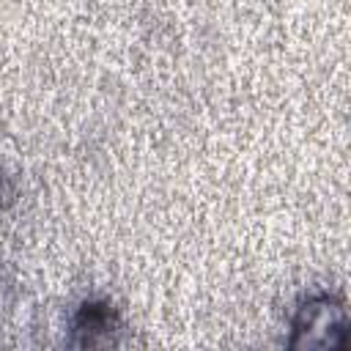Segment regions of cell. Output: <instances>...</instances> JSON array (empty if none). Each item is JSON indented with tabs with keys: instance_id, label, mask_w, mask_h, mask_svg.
<instances>
[{
	"instance_id": "6da1fadb",
	"label": "cell",
	"mask_w": 351,
	"mask_h": 351,
	"mask_svg": "<svg viewBox=\"0 0 351 351\" xmlns=\"http://www.w3.org/2000/svg\"><path fill=\"white\" fill-rule=\"evenodd\" d=\"M348 315L343 302L335 296H313L307 299L293 318V348H346Z\"/></svg>"
},
{
	"instance_id": "7a4b0ae2",
	"label": "cell",
	"mask_w": 351,
	"mask_h": 351,
	"mask_svg": "<svg viewBox=\"0 0 351 351\" xmlns=\"http://www.w3.org/2000/svg\"><path fill=\"white\" fill-rule=\"evenodd\" d=\"M115 326V318H112V310L107 304H85L82 313H80V321H77V329L85 332V343L93 346L96 343V335L101 332H110Z\"/></svg>"
}]
</instances>
